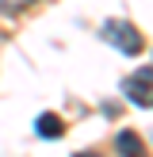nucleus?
I'll return each mask as SVG.
<instances>
[{"instance_id": "obj_2", "label": "nucleus", "mask_w": 153, "mask_h": 157, "mask_svg": "<svg viewBox=\"0 0 153 157\" xmlns=\"http://www.w3.org/2000/svg\"><path fill=\"white\" fill-rule=\"evenodd\" d=\"M126 96L134 104H149L153 107V69H138L134 77L126 81Z\"/></svg>"}, {"instance_id": "obj_5", "label": "nucleus", "mask_w": 153, "mask_h": 157, "mask_svg": "<svg viewBox=\"0 0 153 157\" xmlns=\"http://www.w3.org/2000/svg\"><path fill=\"white\" fill-rule=\"evenodd\" d=\"M35 0H0V12L4 15H15V12H23V8H31Z\"/></svg>"}, {"instance_id": "obj_1", "label": "nucleus", "mask_w": 153, "mask_h": 157, "mask_svg": "<svg viewBox=\"0 0 153 157\" xmlns=\"http://www.w3.org/2000/svg\"><path fill=\"white\" fill-rule=\"evenodd\" d=\"M103 38L111 46H119L122 54H138L145 46V38H142V31L134 27V23H126V19H107L103 23Z\"/></svg>"}, {"instance_id": "obj_3", "label": "nucleus", "mask_w": 153, "mask_h": 157, "mask_svg": "<svg viewBox=\"0 0 153 157\" xmlns=\"http://www.w3.org/2000/svg\"><path fill=\"white\" fill-rule=\"evenodd\" d=\"M35 130H38L42 138H61V134H65V123H61L58 115H50V111H46V115H38Z\"/></svg>"}, {"instance_id": "obj_4", "label": "nucleus", "mask_w": 153, "mask_h": 157, "mask_svg": "<svg viewBox=\"0 0 153 157\" xmlns=\"http://www.w3.org/2000/svg\"><path fill=\"white\" fill-rule=\"evenodd\" d=\"M115 146H119L122 157H142V138H138L134 130H122V134L115 138Z\"/></svg>"}, {"instance_id": "obj_6", "label": "nucleus", "mask_w": 153, "mask_h": 157, "mask_svg": "<svg viewBox=\"0 0 153 157\" xmlns=\"http://www.w3.org/2000/svg\"><path fill=\"white\" fill-rule=\"evenodd\" d=\"M76 157H96V153H76Z\"/></svg>"}]
</instances>
